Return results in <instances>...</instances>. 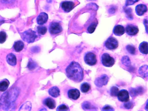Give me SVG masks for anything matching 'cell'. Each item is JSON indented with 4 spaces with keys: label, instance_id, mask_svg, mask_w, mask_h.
I'll return each instance as SVG.
<instances>
[{
    "label": "cell",
    "instance_id": "obj_1",
    "mask_svg": "<svg viewBox=\"0 0 148 111\" xmlns=\"http://www.w3.org/2000/svg\"><path fill=\"white\" fill-rule=\"evenodd\" d=\"M67 77L76 83L81 82L84 79V72L81 66L77 62H71L66 69Z\"/></svg>",
    "mask_w": 148,
    "mask_h": 111
},
{
    "label": "cell",
    "instance_id": "obj_2",
    "mask_svg": "<svg viewBox=\"0 0 148 111\" xmlns=\"http://www.w3.org/2000/svg\"><path fill=\"white\" fill-rule=\"evenodd\" d=\"M22 40L28 43H33L37 37L36 33L35 31L29 29L21 34Z\"/></svg>",
    "mask_w": 148,
    "mask_h": 111
},
{
    "label": "cell",
    "instance_id": "obj_3",
    "mask_svg": "<svg viewBox=\"0 0 148 111\" xmlns=\"http://www.w3.org/2000/svg\"><path fill=\"white\" fill-rule=\"evenodd\" d=\"M102 64L106 67H112L115 64L114 59L112 58L109 54L105 53L101 57Z\"/></svg>",
    "mask_w": 148,
    "mask_h": 111
},
{
    "label": "cell",
    "instance_id": "obj_4",
    "mask_svg": "<svg viewBox=\"0 0 148 111\" xmlns=\"http://www.w3.org/2000/svg\"><path fill=\"white\" fill-rule=\"evenodd\" d=\"M84 61L88 65L90 66L95 65L97 63L96 55L92 52H88L85 56Z\"/></svg>",
    "mask_w": 148,
    "mask_h": 111
},
{
    "label": "cell",
    "instance_id": "obj_5",
    "mask_svg": "<svg viewBox=\"0 0 148 111\" xmlns=\"http://www.w3.org/2000/svg\"><path fill=\"white\" fill-rule=\"evenodd\" d=\"M49 30L51 35H55L61 33L63 30V28L58 22H52L50 25Z\"/></svg>",
    "mask_w": 148,
    "mask_h": 111
},
{
    "label": "cell",
    "instance_id": "obj_6",
    "mask_svg": "<svg viewBox=\"0 0 148 111\" xmlns=\"http://www.w3.org/2000/svg\"><path fill=\"white\" fill-rule=\"evenodd\" d=\"M105 47L109 50L116 49L119 46L118 41L113 37H109L105 43Z\"/></svg>",
    "mask_w": 148,
    "mask_h": 111
},
{
    "label": "cell",
    "instance_id": "obj_7",
    "mask_svg": "<svg viewBox=\"0 0 148 111\" xmlns=\"http://www.w3.org/2000/svg\"><path fill=\"white\" fill-rule=\"evenodd\" d=\"M108 80V76L106 74H103L96 79L94 82L95 84L98 87H102L103 86L107 84Z\"/></svg>",
    "mask_w": 148,
    "mask_h": 111
},
{
    "label": "cell",
    "instance_id": "obj_8",
    "mask_svg": "<svg viewBox=\"0 0 148 111\" xmlns=\"http://www.w3.org/2000/svg\"><path fill=\"white\" fill-rule=\"evenodd\" d=\"M117 97L119 100L122 102H126L130 99L129 93L127 90L125 89L119 91Z\"/></svg>",
    "mask_w": 148,
    "mask_h": 111
},
{
    "label": "cell",
    "instance_id": "obj_9",
    "mask_svg": "<svg viewBox=\"0 0 148 111\" xmlns=\"http://www.w3.org/2000/svg\"><path fill=\"white\" fill-rule=\"evenodd\" d=\"M75 4L71 1H63L61 4V7L63 11L68 13L71 11L74 8Z\"/></svg>",
    "mask_w": 148,
    "mask_h": 111
},
{
    "label": "cell",
    "instance_id": "obj_10",
    "mask_svg": "<svg viewBox=\"0 0 148 111\" xmlns=\"http://www.w3.org/2000/svg\"><path fill=\"white\" fill-rule=\"evenodd\" d=\"M138 27L134 25H128L126 28V32L130 36L136 35L138 33Z\"/></svg>",
    "mask_w": 148,
    "mask_h": 111
},
{
    "label": "cell",
    "instance_id": "obj_11",
    "mask_svg": "<svg viewBox=\"0 0 148 111\" xmlns=\"http://www.w3.org/2000/svg\"><path fill=\"white\" fill-rule=\"evenodd\" d=\"M68 96L70 99L73 100L78 99L80 96V92L79 90L76 89H71L68 91Z\"/></svg>",
    "mask_w": 148,
    "mask_h": 111
},
{
    "label": "cell",
    "instance_id": "obj_12",
    "mask_svg": "<svg viewBox=\"0 0 148 111\" xmlns=\"http://www.w3.org/2000/svg\"><path fill=\"white\" fill-rule=\"evenodd\" d=\"M48 16L45 13H41L37 19V24L40 25H42L48 21Z\"/></svg>",
    "mask_w": 148,
    "mask_h": 111
},
{
    "label": "cell",
    "instance_id": "obj_13",
    "mask_svg": "<svg viewBox=\"0 0 148 111\" xmlns=\"http://www.w3.org/2000/svg\"><path fill=\"white\" fill-rule=\"evenodd\" d=\"M113 32L115 35L117 36H121L124 34L125 32V29L123 26L117 25L114 28Z\"/></svg>",
    "mask_w": 148,
    "mask_h": 111
},
{
    "label": "cell",
    "instance_id": "obj_14",
    "mask_svg": "<svg viewBox=\"0 0 148 111\" xmlns=\"http://www.w3.org/2000/svg\"><path fill=\"white\" fill-rule=\"evenodd\" d=\"M147 11V7L145 5L140 4L138 5L136 7V12L138 16H142Z\"/></svg>",
    "mask_w": 148,
    "mask_h": 111
},
{
    "label": "cell",
    "instance_id": "obj_15",
    "mask_svg": "<svg viewBox=\"0 0 148 111\" xmlns=\"http://www.w3.org/2000/svg\"><path fill=\"white\" fill-rule=\"evenodd\" d=\"M43 103L50 109H54L56 107V102L54 99L51 98H46L43 100Z\"/></svg>",
    "mask_w": 148,
    "mask_h": 111
},
{
    "label": "cell",
    "instance_id": "obj_16",
    "mask_svg": "<svg viewBox=\"0 0 148 111\" xmlns=\"http://www.w3.org/2000/svg\"><path fill=\"white\" fill-rule=\"evenodd\" d=\"M6 60L7 63L12 66H14L17 64V58L16 56L14 54H8L6 57Z\"/></svg>",
    "mask_w": 148,
    "mask_h": 111
},
{
    "label": "cell",
    "instance_id": "obj_17",
    "mask_svg": "<svg viewBox=\"0 0 148 111\" xmlns=\"http://www.w3.org/2000/svg\"><path fill=\"white\" fill-rule=\"evenodd\" d=\"M48 93L52 97L57 98L60 95V90L57 87H54L50 89Z\"/></svg>",
    "mask_w": 148,
    "mask_h": 111
},
{
    "label": "cell",
    "instance_id": "obj_18",
    "mask_svg": "<svg viewBox=\"0 0 148 111\" xmlns=\"http://www.w3.org/2000/svg\"><path fill=\"white\" fill-rule=\"evenodd\" d=\"M10 82L7 79H5L0 82V91L4 92L6 91L9 87Z\"/></svg>",
    "mask_w": 148,
    "mask_h": 111
},
{
    "label": "cell",
    "instance_id": "obj_19",
    "mask_svg": "<svg viewBox=\"0 0 148 111\" xmlns=\"http://www.w3.org/2000/svg\"><path fill=\"white\" fill-rule=\"evenodd\" d=\"M13 47L15 51L17 52H20L24 49V44L23 42L19 41L14 43Z\"/></svg>",
    "mask_w": 148,
    "mask_h": 111
},
{
    "label": "cell",
    "instance_id": "obj_20",
    "mask_svg": "<svg viewBox=\"0 0 148 111\" xmlns=\"http://www.w3.org/2000/svg\"><path fill=\"white\" fill-rule=\"evenodd\" d=\"M148 43L147 42H143L140 43L139 47L140 52L144 54H147L148 53Z\"/></svg>",
    "mask_w": 148,
    "mask_h": 111
},
{
    "label": "cell",
    "instance_id": "obj_21",
    "mask_svg": "<svg viewBox=\"0 0 148 111\" xmlns=\"http://www.w3.org/2000/svg\"><path fill=\"white\" fill-rule=\"evenodd\" d=\"M90 89H91V87L88 83H83V84H81L80 87L81 92L84 93H86L89 92L90 90Z\"/></svg>",
    "mask_w": 148,
    "mask_h": 111
},
{
    "label": "cell",
    "instance_id": "obj_22",
    "mask_svg": "<svg viewBox=\"0 0 148 111\" xmlns=\"http://www.w3.org/2000/svg\"><path fill=\"white\" fill-rule=\"evenodd\" d=\"M37 66V64L32 60L30 59L27 65V68L30 70H33L36 68Z\"/></svg>",
    "mask_w": 148,
    "mask_h": 111
},
{
    "label": "cell",
    "instance_id": "obj_23",
    "mask_svg": "<svg viewBox=\"0 0 148 111\" xmlns=\"http://www.w3.org/2000/svg\"><path fill=\"white\" fill-rule=\"evenodd\" d=\"M37 30L39 35H43L47 33L48 29H47L46 26H40L37 27Z\"/></svg>",
    "mask_w": 148,
    "mask_h": 111
},
{
    "label": "cell",
    "instance_id": "obj_24",
    "mask_svg": "<svg viewBox=\"0 0 148 111\" xmlns=\"http://www.w3.org/2000/svg\"><path fill=\"white\" fill-rule=\"evenodd\" d=\"M119 91V90L117 87H113L110 89V95L113 97H117Z\"/></svg>",
    "mask_w": 148,
    "mask_h": 111
},
{
    "label": "cell",
    "instance_id": "obj_25",
    "mask_svg": "<svg viewBox=\"0 0 148 111\" xmlns=\"http://www.w3.org/2000/svg\"><path fill=\"white\" fill-rule=\"evenodd\" d=\"M96 26H97V24L96 22L92 23L87 28V31H88V33H89L90 34L94 33V31L95 30Z\"/></svg>",
    "mask_w": 148,
    "mask_h": 111
},
{
    "label": "cell",
    "instance_id": "obj_26",
    "mask_svg": "<svg viewBox=\"0 0 148 111\" xmlns=\"http://www.w3.org/2000/svg\"><path fill=\"white\" fill-rule=\"evenodd\" d=\"M7 36L6 33L4 31L0 32V43H3L6 41Z\"/></svg>",
    "mask_w": 148,
    "mask_h": 111
},
{
    "label": "cell",
    "instance_id": "obj_27",
    "mask_svg": "<svg viewBox=\"0 0 148 111\" xmlns=\"http://www.w3.org/2000/svg\"><path fill=\"white\" fill-rule=\"evenodd\" d=\"M126 49L128 52L131 54L134 55L136 53V48L132 45H127L126 47Z\"/></svg>",
    "mask_w": 148,
    "mask_h": 111
},
{
    "label": "cell",
    "instance_id": "obj_28",
    "mask_svg": "<svg viewBox=\"0 0 148 111\" xmlns=\"http://www.w3.org/2000/svg\"><path fill=\"white\" fill-rule=\"evenodd\" d=\"M69 110V108L67 106H66L65 105L62 104V105H60L57 107L56 108V111H68Z\"/></svg>",
    "mask_w": 148,
    "mask_h": 111
},
{
    "label": "cell",
    "instance_id": "obj_29",
    "mask_svg": "<svg viewBox=\"0 0 148 111\" xmlns=\"http://www.w3.org/2000/svg\"><path fill=\"white\" fill-rule=\"evenodd\" d=\"M141 92V89H132L130 91V95L132 96H135L137 95L138 93Z\"/></svg>",
    "mask_w": 148,
    "mask_h": 111
},
{
    "label": "cell",
    "instance_id": "obj_30",
    "mask_svg": "<svg viewBox=\"0 0 148 111\" xmlns=\"http://www.w3.org/2000/svg\"><path fill=\"white\" fill-rule=\"evenodd\" d=\"M122 61L123 64L126 66H127V65H129V64H130V58L128 57H126V56H125V57H124L123 58Z\"/></svg>",
    "mask_w": 148,
    "mask_h": 111
},
{
    "label": "cell",
    "instance_id": "obj_31",
    "mask_svg": "<svg viewBox=\"0 0 148 111\" xmlns=\"http://www.w3.org/2000/svg\"><path fill=\"white\" fill-rule=\"evenodd\" d=\"M138 1H139V0H126V6H128L133 5V4L136 3Z\"/></svg>",
    "mask_w": 148,
    "mask_h": 111
},
{
    "label": "cell",
    "instance_id": "obj_32",
    "mask_svg": "<svg viewBox=\"0 0 148 111\" xmlns=\"http://www.w3.org/2000/svg\"><path fill=\"white\" fill-rule=\"evenodd\" d=\"M83 108L84 110L86 109H89L91 108V106L90 103H88V102H85L84 104H83Z\"/></svg>",
    "mask_w": 148,
    "mask_h": 111
},
{
    "label": "cell",
    "instance_id": "obj_33",
    "mask_svg": "<svg viewBox=\"0 0 148 111\" xmlns=\"http://www.w3.org/2000/svg\"><path fill=\"white\" fill-rule=\"evenodd\" d=\"M126 102V103L124 104L125 107L126 108H127V109H130V108H131L132 105V102H129V101H128V102Z\"/></svg>",
    "mask_w": 148,
    "mask_h": 111
},
{
    "label": "cell",
    "instance_id": "obj_34",
    "mask_svg": "<svg viewBox=\"0 0 148 111\" xmlns=\"http://www.w3.org/2000/svg\"><path fill=\"white\" fill-rule=\"evenodd\" d=\"M102 110L103 111H114V109L109 106H106L103 108Z\"/></svg>",
    "mask_w": 148,
    "mask_h": 111
},
{
    "label": "cell",
    "instance_id": "obj_35",
    "mask_svg": "<svg viewBox=\"0 0 148 111\" xmlns=\"http://www.w3.org/2000/svg\"><path fill=\"white\" fill-rule=\"evenodd\" d=\"M144 24L145 25H146L145 28H146V32H147V21L146 19L145 20H144Z\"/></svg>",
    "mask_w": 148,
    "mask_h": 111
},
{
    "label": "cell",
    "instance_id": "obj_36",
    "mask_svg": "<svg viewBox=\"0 0 148 111\" xmlns=\"http://www.w3.org/2000/svg\"><path fill=\"white\" fill-rule=\"evenodd\" d=\"M5 22V21L4 20H0V26L2 24Z\"/></svg>",
    "mask_w": 148,
    "mask_h": 111
}]
</instances>
